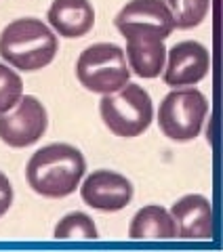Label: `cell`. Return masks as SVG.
Returning <instances> with one entry per match:
<instances>
[{
    "label": "cell",
    "mask_w": 223,
    "mask_h": 252,
    "mask_svg": "<svg viewBox=\"0 0 223 252\" xmlns=\"http://www.w3.org/2000/svg\"><path fill=\"white\" fill-rule=\"evenodd\" d=\"M84 170V156L74 145L53 143L30 158L26 179L42 198H66L80 185Z\"/></svg>",
    "instance_id": "6da1fadb"
},
{
    "label": "cell",
    "mask_w": 223,
    "mask_h": 252,
    "mask_svg": "<svg viewBox=\"0 0 223 252\" xmlns=\"http://www.w3.org/2000/svg\"><path fill=\"white\" fill-rule=\"evenodd\" d=\"M57 36L40 19H17L0 34V57L21 72L46 67L57 55Z\"/></svg>",
    "instance_id": "7a4b0ae2"
},
{
    "label": "cell",
    "mask_w": 223,
    "mask_h": 252,
    "mask_svg": "<svg viewBox=\"0 0 223 252\" xmlns=\"http://www.w3.org/2000/svg\"><path fill=\"white\" fill-rule=\"evenodd\" d=\"M99 112L108 128L116 137H139L148 130L154 118V105L146 89L126 82L120 91L103 94Z\"/></svg>",
    "instance_id": "3957f363"
},
{
    "label": "cell",
    "mask_w": 223,
    "mask_h": 252,
    "mask_svg": "<svg viewBox=\"0 0 223 252\" xmlns=\"http://www.w3.org/2000/svg\"><path fill=\"white\" fill-rule=\"evenodd\" d=\"M76 76L91 93L110 94L120 91L129 82L131 69L120 46L112 42H99L84 49L76 63Z\"/></svg>",
    "instance_id": "277c9868"
},
{
    "label": "cell",
    "mask_w": 223,
    "mask_h": 252,
    "mask_svg": "<svg viewBox=\"0 0 223 252\" xmlns=\"http://www.w3.org/2000/svg\"><path fill=\"white\" fill-rule=\"evenodd\" d=\"M209 103L198 89L169 93L158 107V126L173 141H192L200 135Z\"/></svg>",
    "instance_id": "5b68a950"
},
{
    "label": "cell",
    "mask_w": 223,
    "mask_h": 252,
    "mask_svg": "<svg viewBox=\"0 0 223 252\" xmlns=\"http://www.w3.org/2000/svg\"><path fill=\"white\" fill-rule=\"evenodd\" d=\"M46 124L44 105L32 94H23L9 112L0 114V139L9 147H30L44 135Z\"/></svg>",
    "instance_id": "8992f818"
},
{
    "label": "cell",
    "mask_w": 223,
    "mask_h": 252,
    "mask_svg": "<svg viewBox=\"0 0 223 252\" xmlns=\"http://www.w3.org/2000/svg\"><path fill=\"white\" fill-rule=\"evenodd\" d=\"M116 28L124 38L133 34H146L164 40L175 30V23L164 0H131L116 15Z\"/></svg>",
    "instance_id": "52a82bcc"
},
{
    "label": "cell",
    "mask_w": 223,
    "mask_h": 252,
    "mask_svg": "<svg viewBox=\"0 0 223 252\" xmlns=\"http://www.w3.org/2000/svg\"><path fill=\"white\" fill-rule=\"evenodd\" d=\"M82 200L91 208L101 212L122 210L133 200V185L120 172L114 170H95L84 179L80 187Z\"/></svg>",
    "instance_id": "ba28073f"
},
{
    "label": "cell",
    "mask_w": 223,
    "mask_h": 252,
    "mask_svg": "<svg viewBox=\"0 0 223 252\" xmlns=\"http://www.w3.org/2000/svg\"><path fill=\"white\" fill-rule=\"evenodd\" d=\"M211 55L200 42L186 40L175 44L164 61V82L169 86H194L209 74Z\"/></svg>",
    "instance_id": "9c48e42d"
},
{
    "label": "cell",
    "mask_w": 223,
    "mask_h": 252,
    "mask_svg": "<svg viewBox=\"0 0 223 252\" xmlns=\"http://www.w3.org/2000/svg\"><path fill=\"white\" fill-rule=\"evenodd\" d=\"M171 217L181 240H211L213 238V208L204 195H183L171 206Z\"/></svg>",
    "instance_id": "30bf717a"
},
{
    "label": "cell",
    "mask_w": 223,
    "mask_h": 252,
    "mask_svg": "<svg viewBox=\"0 0 223 252\" xmlns=\"http://www.w3.org/2000/svg\"><path fill=\"white\" fill-rule=\"evenodd\" d=\"M46 19L59 36L82 38L95 26V9L89 0H55Z\"/></svg>",
    "instance_id": "8fae6325"
},
{
    "label": "cell",
    "mask_w": 223,
    "mask_h": 252,
    "mask_svg": "<svg viewBox=\"0 0 223 252\" xmlns=\"http://www.w3.org/2000/svg\"><path fill=\"white\" fill-rule=\"evenodd\" d=\"M126 59H129V69H133L141 78H156L162 74L166 49L164 42L156 36L133 34L126 36Z\"/></svg>",
    "instance_id": "7c38bea8"
},
{
    "label": "cell",
    "mask_w": 223,
    "mask_h": 252,
    "mask_svg": "<svg viewBox=\"0 0 223 252\" xmlns=\"http://www.w3.org/2000/svg\"><path fill=\"white\" fill-rule=\"evenodd\" d=\"M129 238L131 240H175L177 238V227L171 217V212L149 204L137 210L129 227Z\"/></svg>",
    "instance_id": "4fadbf2b"
},
{
    "label": "cell",
    "mask_w": 223,
    "mask_h": 252,
    "mask_svg": "<svg viewBox=\"0 0 223 252\" xmlns=\"http://www.w3.org/2000/svg\"><path fill=\"white\" fill-rule=\"evenodd\" d=\"M173 15V23L179 30L196 28L204 21L211 9V0H164Z\"/></svg>",
    "instance_id": "5bb4252c"
},
{
    "label": "cell",
    "mask_w": 223,
    "mask_h": 252,
    "mask_svg": "<svg viewBox=\"0 0 223 252\" xmlns=\"http://www.w3.org/2000/svg\"><path fill=\"white\" fill-rule=\"evenodd\" d=\"M55 238L57 240H97L99 233L89 215H84V212H70L55 227Z\"/></svg>",
    "instance_id": "9a60e30c"
},
{
    "label": "cell",
    "mask_w": 223,
    "mask_h": 252,
    "mask_svg": "<svg viewBox=\"0 0 223 252\" xmlns=\"http://www.w3.org/2000/svg\"><path fill=\"white\" fill-rule=\"evenodd\" d=\"M23 94V84L21 78L0 63V114L9 112V109L17 103L19 97Z\"/></svg>",
    "instance_id": "2e32d148"
},
{
    "label": "cell",
    "mask_w": 223,
    "mask_h": 252,
    "mask_svg": "<svg viewBox=\"0 0 223 252\" xmlns=\"http://www.w3.org/2000/svg\"><path fill=\"white\" fill-rule=\"evenodd\" d=\"M11 204H13V187L4 172H0V217L6 215Z\"/></svg>",
    "instance_id": "e0dca14e"
}]
</instances>
